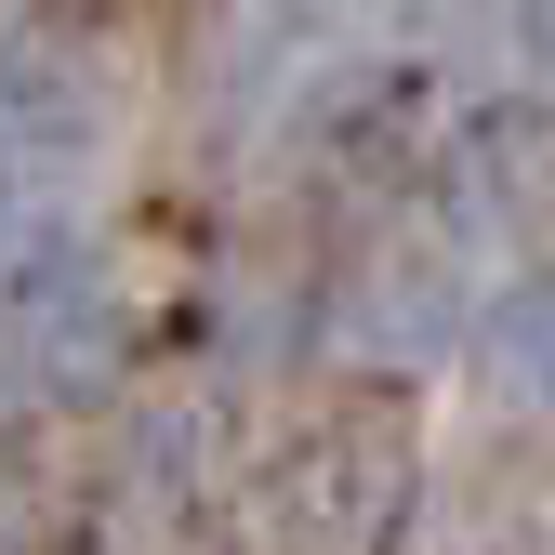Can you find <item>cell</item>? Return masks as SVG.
<instances>
[{
    "label": "cell",
    "mask_w": 555,
    "mask_h": 555,
    "mask_svg": "<svg viewBox=\"0 0 555 555\" xmlns=\"http://www.w3.org/2000/svg\"><path fill=\"white\" fill-rule=\"evenodd\" d=\"M410 424L397 397H318L251 463V542L264 555H397L410 529Z\"/></svg>",
    "instance_id": "cell-1"
},
{
    "label": "cell",
    "mask_w": 555,
    "mask_h": 555,
    "mask_svg": "<svg viewBox=\"0 0 555 555\" xmlns=\"http://www.w3.org/2000/svg\"><path fill=\"white\" fill-rule=\"evenodd\" d=\"M119 371V264L93 238H14L0 251V384L14 397H93Z\"/></svg>",
    "instance_id": "cell-2"
},
{
    "label": "cell",
    "mask_w": 555,
    "mask_h": 555,
    "mask_svg": "<svg viewBox=\"0 0 555 555\" xmlns=\"http://www.w3.org/2000/svg\"><path fill=\"white\" fill-rule=\"evenodd\" d=\"M450 318H463V292H450V264L424 238H384L358 264V292H344V331H358L371 358H424V344H450Z\"/></svg>",
    "instance_id": "cell-3"
},
{
    "label": "cell",
    "mask_w": 555,
    "mask_h": 555,
    "mask_svg": "<svg viewBox=\"0 0 555 555\" xmlns=\"http://www.w3.org/2000/svg\"><path fill=\"white\" fill-rule=\"evenodd\" d=\"M463 212L555 225V106H490L463 132Z\"/></svg>",
    "instance_id": "cell-4"
},
{
    "label": "cell",
    "mask_w": 555,
    "mask_h": 555,
    "mask_svg": "<svg viewBox=\"0 0 555 555\" xmlns=\"http://www.w3.org/2000/svg\"><path fill=\"white\" fill-rule=\"evenodd\" d=\"M476 358H490V384H503L516 410H542V424H555V264H529V278H503V292H490Z\"/></svg>",
    "instance_id": "cell-5"
},
{
    "label": "cell",
    "mask_w": 555,
    "mask_h": 555,
    "mask_svg": "<svg viewBox=\"0 0 555 555\" xmlns=\"http://www.w3.org/2000/svg\"><path fill=\"white\" fill-rule=\"evenodd\" d=\"M529 53H542V66H555V0H529Z\"/></svg>",
    "instance_id": "cell-6"
},
{
    "label": "cell",
    "mask_w": 555,
    "mask_h": 555,
    "mask_svg": "<svg viewBox=\"0 0 555 555\" xmlns=\"http://www.w3.org/2000/svg\"><path fill=\"white\" fill-rule=\"evenodd\" d=\"M344 14H371V0H344Z\"/></svg>",
    "instance_id": "cell-7"
}]
</instances>
